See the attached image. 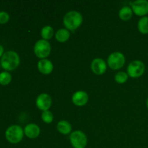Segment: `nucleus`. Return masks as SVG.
Masks as SVG:
<instances>
[{
  "mask_svg": "<svg viewBox=\"0 0 148 148\" xmlns=\"http://www.w3.org/2000/svg\"><path fill=\"white\" fill-rule=\"evenodd\" d=\"M20 59L19 55L14 51L4 52L0 60V65L7 72H10L17 69L20 65Z\"/></svg>",
  "mask_w": 148,
  "mask_h": 148,
  "instance_id": "f257e3e1",
  "label": "nucleus"
},
{
  "mask_svg": "<svg viewBox=\"0 0 148 148\" xmlns=\"http://www.w3.org/2000/svg\"><path fill=\"white\" fill-rule=\"evenodd\" d=\"M83 18L79 12L70 11L66 13L63 19V23L66 29L70 31H75L82 25Z\"/></svg>",
  "mask_w": 148,
  "mask_h": 148,
  "instance_id": "f03ea898",
  "label": "nucleus"
},
{
  "mask_svg": "<svg viewBox=\"0 0 148 148\" xmlns=\"http://www.w3.org/2000/svg\"><path fill=\"white\" fill-rule=\"evenodd\" d=\"M24 130L19 125H12L7 129L5 132V137L9 143L12 144H17L23 140L24 137Z\"/></svg>",
  "mask_w": 148,
  "mask_h": 148,
  "instance_id": "7ed1b4c3",
  "label": "nucleus"
},
{
  "mask_svg": "<svg viewBox=\"0 0 148 148\" xmlns=\"http://www.w3.org/2000/svg\"><path fill=\"white\" fill-rule=\"evenodd\" d=\"M51 51V46L48 40H38L34 46V53L38 58L44 59L50 55Z\"/></svg>",
  "mask_w": 148,
  "mask_h": 148,
  "instance_id": "20e7f679",
  "label": "nucleus"
},
{
  "mask_svg": "<svg viewBox=\"0 0 148 148\" xmlns=\"http://www.w3.org/2000/svg\"><path fill=\"white\" fill-rule=\"evenodd\" d=\"M126 59L124 55L121 52H114L109 55L108 57V66L113 70H118L124 66Z\"/></svg>",
  "mask_w": 148,
  "mask_h": 148,
  "instance_id": "39448f33",
  "label": "nucleus"
},
{
  "mask_svg": "<svg viewBox=\"0 0 148 148\" xmlns=\"http://www.w3.org/2000/svg\"><path fill=\"white\" fill-rule=\"evenodd\" d=\"M145 71V65L142 61L134 60L127 67V74L132 78L140 77Z\"/></svg>",
  "mask_w": 148,
  "mask_h": 148,
  "instance_id": "423d86ee",
  "label": "nucleus"
},
{
  "mask_svg": "<svg viewBox=\"0 0 148 148\" xmlns=\"http://www.w3.org/2000/svg\"><path fill=\"white\" fill-rule=\"evenodd\" d=\"M70 143L74 148H85L88 144V139L83 132L77 130L70 134Z\"/></svg>",
  "mask_w": 148,
  "mask_h": 148,
  "instance_id": "0eeeda50",
  "label": "nucleus"
},
{
  "mask_svg": "<svg viewBox=\"0 0 148 148\" xmlns=\"http://www.w3.org/2000/svg\"><path fill=\"white\" fill-rule=\"evenodd\" d=\"M133 12L137 16L145 17L148 14V1L147 0H137L131 4Z\"/></svg>",
  "mask_w": 148,
  "mask_h": 148,
  "instance_id": "6e6552de",
  "label": "nucleus"
},
{
  "mask_svg": "<svg viewBox=\"0 0 148 148\" xmlns=\"http://www.w3.org/2000/svg\"><path fill=\"white\" fill-rule=\"evenodd\" d=\"M36 103L38 108L42 111H49L52 105L51 97L47 93L40 94L36 98Z\"/></svg>",
  "mask_w": 148,
  "mask_h": 148,
  "instance_id": "1a4fd4ad",
  "label": "nucleus"
},
{
  "mask_svg": "<svg viewBox=\"0 0 148 148\" xmlns=\"http://www.w3.org/2000/svg\"><path fill=\"white\" fill-rule=\"evenodd\" d=\"M91 69L95 75H101L106 71L107 64L103 59L101 58H95L91 63Z\"/></svg>",
  "mask_w": 148,
  "mask_h": 148,
  "instance_id": "9d476101",
  "label": "nucleus"
},
{
  "mask_svg": "<svg viewBox=\"0 0 148 148\" xmlns=\"http://www.w3.org/2000/svg\"><path fill=\"white\" fill-rule=\"evenodd\" d=\"M88 95L83 90H79L75 92L72 95V103L77 106H83L88 103Z\"/></svg>",
  "mask_w": 148,
  "mask_h": 148,
  "instance_id": "9b49d317",
  "label": "nucleus"
},
{
  "mask_svg": "<svg viewBox=\"0 0 148 148\" xmlns=\"http://www.w3.org/2000/svg\"><path fill=\"white\" fill-rule=\"evenodd\" d=\"M38 69L43 75H49L53 69V63L49 59H40L38 62Z\"/></svg>",
  "mask_w": 148,
  "mask_h": 148,
  "instance_id": "f8f14e48",
  "label": "nucleus"
},
{
  "mask_svg": "<svg viewBox=\"0 0 148 148\" xmlns=\"http://www.w3.org/2000/svg\"><path fill=\"white\" fill-rule=\"evenodd\" d=\"M24 133L27 137L30 139H36L40 135V127L36 124H29L25 126Z\"/></svg>",
  "mask_w": 148,
  "mask_h": 148,
  "instance_id": "ddd939ff",
  "label": "nucleus"
},
{
  "mask_svg": "<svg viewBox=\"0 0 148 148\" xmlns=\"http://www.w3.org/2000/svg\"><path fill=\"white\" fill-rule=\"evenodd\" d=\"M56 129L59 132V133L66 135L72 132V125L69 121H66V120H62L58 122Z\"/></svg>",
  "mask_w": 148,
  "mask_h": 148,
  "instance_id": "4468645a",
  "label": "nucleus"
},
{
  "mask_svg": "<svg viewBox=\"0 0 148 148\" xmlns=\"http://www.w3.org/2000/svg\"><path fill=\"white\" fill-rule=\"evenodd\" d=\"M70 37V33L66 28H61L56 31L55 33V38L56 40L60 43H64L67 41Z\"/></svg>",
  "mask_w": 148,
  "mask_h": 148,
  "instance_id": "2eb2a0df",
  "label": "nucleus"
},
{
  "mask_svg": "<svg viewBox=\"0 0 148 148\" xmlns=\"http://www.w3.org/2000/svg\"><path fill=\"white\" fill-rule=\"evenodd\" d=\"M132 14L133 11L131 7L126 6V7H122L120 10L119 12V17L121 20L127 21V20H130L132 17Z\"/></svg>",
  "mask_w": 148,
  "mask_h": 148,
  "instance_id": "dca6fc26",
  "label": "nucleus"
},
{
  "mask_svg": "<svg viewBox=\"0 0 148 148\" xmlns=\"http://www.w3.org/2000/svg\"><path fill=\"white\" fill-rule=\"evenodd\" d=\"M137 27H138L139 31L143 34H147L148 33V17L145 16V17H141L140 19L137 24Z\"/></svg>",
  "mask_w": 148,
  "mask_h": 148,
  "instance_id": "f3484780",
  "label": "nucleus"
},
{
  "mask_svg": "<svg viewBox=\"0 0 148 148\" xmlns=\"http://www.w3.org/2000/svg\"><path fill=\"white\" fill-rule=\"evenodd\" d=\"M40 35H41V37L43 38V40H50V39L53 37V35H54L53 27H51V26L49 25L44 26V27L41 29Z\"/></svg>",
  "mask_w": 148,
  "mask_h": 148,
  "instance_id": "a211bd4d",
  "label": "nucleus"
},
{
  "mask_svg": "<svg viewBox=\"0 0 148 148\" xmlns=\"http://www.w3.org/2000/svg\"><path fill=\"white\" fill-rule=\"evenodd\" d=\"M12 81V76L10 73L7 71H4L0 73V85H9Z\"/></svg>",
  "mask_w": 148,
  "mask_h": 148,
  "instance_id": "6ab92c4d",
  "label": "nucleus"
},
{
  "mask_svg": "<svg viewBox=\"0 0 148 148\" xmlns=\"http://www.w3.org/2000/svg\"><path fill=\"white\" fill-rule=\"evenodd\" d=\"M128 77L129 75L127 73L124 72H119L118 73L116 74L114 79H115V81L117 83L124 84L127 82Z\"/></svg>",
  "mask_w": 148,
  "mask_h": 148,
  "instance_id": "aec40b11",
  "label": "nucleus"
},
{
  "mask_svg": "<svg viewBox=\"0 0 148 148\" xmlns=\"http://www.w3.org/2000/svg\"><path fill=\"white\" fill-rule=\"evenodd\" d=\"M41 119L46 124H51L53 120V115L50 111H43L41 114Z\"/></svg>",
  "mask_w": 148,
  "mask_h": 148,
  "instance_id": "412c9836",
  "label": "nucleus"
},
{
  "mask_svg": "<svg viewBox=\"0 0 148 148\" xmlns=\"http://www.w3.org/2000/svg\"><path fill=\"white\" fill-rule=\"evenodd\" d=\"M10 14L7 12H0V24L4 25L7 23L10 20Z\"/></svg>",
  "mask_w": 148,
  "mask_h": 148,
  "instance_id": "4be33fe9",
  "label": "nucleus"
},
{
  "mask_svg": "<svg viewBox=\"0 0 148 148\" xmlns=\"http://www.w3.org/2000/svg\"><path fill=\"white\" fill-rule=\"evenodd\" d=\"M4 47H3L1 45H0V58L2 57V56L4 55Z\"/></svg>",
  "mask_w": 148,
  "mask_h": 148,
  "instance_id": "5701e85b",
  "label": "nucleus"
},
{
  "mask_svg": "<svg viewBox=\"0 0 148 148\" xmlns=\"http://www.w3.org/2000/svg\"><path fill=\"white\" fill-rule=\"evenodd\" d=\"M146 104H147V108H148V98H147V102H146Z\"/></svg>",
  "mask_w": 148,
  "mask_h": 148,
  "instance_id": "b1692460",
  "label": "nucleus"
},
{
  "mask_svg": "<svg viewBox=\"0 0 148 148\" xmlns=\"http://www.w3.org/2000/svg\"><path fill=\"white\" fill-rule=\"evenodd\" d=\"M0 66H1V65H0Z\"/></svg>",
  "mask_w": 148,
  "mask_h": 148,
  "instance_id": "393cba45",
  "label": "nucleus"
}]
</instances>
